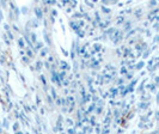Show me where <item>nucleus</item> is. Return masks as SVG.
I'll return each mask as SVG.
<instances>
[]
</instances>
